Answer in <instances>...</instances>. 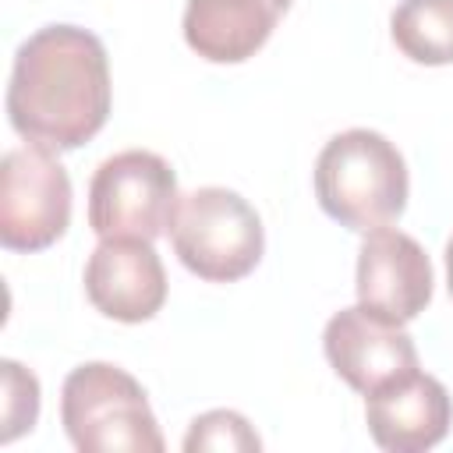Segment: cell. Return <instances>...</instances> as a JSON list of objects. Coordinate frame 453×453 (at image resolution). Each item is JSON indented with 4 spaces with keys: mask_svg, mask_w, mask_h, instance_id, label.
Masks as SVG:
<instances>
[{
    "mask_svg": "<svg viewBox=\"0 0 453 453\" xmlns=\"http://www.w3.org/2000/svg\"><path fill=\"white\" fill-rule=\"evenodd\" d=\"M110 96V60L99 35L78 25H46L14 53L7 120L25 142L78 149L103 131Z\"/></svg>",
    "mask_w": 453,
    "mask_h": 453,
    "instance_id": "6da1fadb",
    "label": "cell"
},
{
    "mask_svg": "<svg viewBox=\"0 0 453 453\" xmlns=\"http://www.w3.org/2000/svg\"><path fill=\"white\" fill-rule=\"evenodd\" d=\"M407 191L411 177L400 149L372 127L333 134L315 159V198L347 230L389 226L407 209Z\"/></svg>",
    "mask_w": 453,
    "mask_h": 453,
    "instance_id": "7a4b0ae2",
    "label": "cell"
},
{
    "mask_svg": "<svg viewBox=\"0 0 453 453\" xmlns=\"http://www.w3.org/2000/svg\"><path fill=\"white\" fill-rule=\"evenodd\" d=\"M60 421L81 453L163 449V432L142 382L110 361H85L64 379Z\"/></svg>",
    "mask_w": 453,
    "mask_h": 453,
    "instance_id": "3957f363",
    "label": "cell"
},
{
    "mask_svg": "<svg viewBox=\"0 0 453 453\" xmlns=\"http://www.w3.org/2000/svg\"><path fill=\"white\" fill-rule=\"evenodd\" d=\"M170 241L180 265L209 283H234L248 276L265 251V230L255 205L216 184L180 195Z\"/></svg>",
    "mask_w": 453,
    "mask_h": 453,
    "instance_id": "277c9868",
    "label": "cell"
},
{
    "mask_svg": "<svg viewBox=\"0 0 453 453\" xmlns=\"http://www.w3.org/2000/svg\"><path fill=\"white\" fill-rule=\"evenodd\" d=\"M180 191L170 163L149 149H124L99 163L88 180V226L99 241L170 234Z\"/></svg>",
    "mask_w": 453,
    "mask_h": 453,
    "instance_id": "5b68a950",
    "label": "cell"
},
{
    "mask_svg": "<svg viewBox=\"0 0 453 453\" xmlns=\"http://www.w3.org/2000/svg\"><path fill=\"white\" fill-rule=\"evenodd\" d=\"M71 223V177L50 145L28 142L0 159V244L42 251Z\"/></svg>",
    "mask_w": 453,
    "mask_h": 453,
    "instance_id": "8992f818",
    "label": "cell"
},
{
    "mask_svg": "<svg viewBox=\"0 0 453 453\" xmlns=\"http://www.w3.org/2000/svg\"><path fill=\"white\" fill-rule=\"evenodd\" d=\"M322 347L333 372L365 396L418 368V347L403 329V322L361 301L350 308H340L326 322Z\"/></svg>",
    "mask_w": 453,
    "mask_h": 453,
    "instance_id": "52a82bcc",
    "label": "cell"
},
{
    "mask_svg": "<svg viewBox=\"0 0 453 453\" xmlns=\"http://www.w3.org/2000/svg\"><path fill=\"white\" fill-rule=\"evenodd\" d=\"M432 262L425 248L393 226L368 230L357 248V301L396 319H418L432 301Z\"/></svg>",
    "mask_w": 453,
    "mask_h": 453,
    "instance_id": "ba28073f",
    "label": "cell"
},
{
    "mask_svg": "<svg viewBox=\"0 0 453 453\" xmlns=\"http://www.w3.org/2000/svg\"><path fill=\"white\" fill-rule=\"evenodd\" d=\"M85 294L106 319L149 322L166 301V269L142 237H106L85 262Z\"/></svg>",
    "mask_w": 453,
    "mask_h": 453,
    "instance_id": "9c48e42d",
    "label": "cell"
},
{
    "mask_svg": "<svg viewBox=\"0 0 453 453\" xmlns=\"http://www.w3.org/2000/svg\"><path fill=\"white\" fill-rule=\"evenodd\" d=\"M365 421L379 449L425 453L446 439L453 400L435 375L414 368L365 396Z\"/></svg>",
    "mask_w": 453,
    "mask_h": 453,
    "instance_id": "30bf717a",
    "label": "cell"
},
{
    "mask_svg": "<svg viewBox=\"0 0 453 453\" xmlns=\"http://www.w3.org/2000/svg\"><path fill=\"white\" fill-rule=\"evenodd\" d=\"M294 0H188L184 39L212 64H241L265 46Z\"/></svg>",
    "mask_w": 453,
    "mask_h": 453,
    "instance_id": "8fae6325",
    "label": "cell"
},
{
    "mask_svg": "<svg viewBox=\"0 0 453 453\" xmlns=\"http://www.w3.org/2000/svg\"><path fill=\"white\" fill-rule=\"evenodd\" d=\"M389 35L414 64H453V0H400L389 14Z\"/></svg>",
    "mask_w": 453,
    "mask_h": 453,
    "instance_id": "7c38bea8",
    "label": "cell"
},
{
    "mask_svg": "<svg viewBox=\"0 0 453 453\" xmlns=\"http://www.w3.org/2000/svg\"><path fill=\"white\" fill-rule=\"evenodd\" d=\"M0 375H4V403H0V442H14L21 432H32L35 418H39V379L21 368L18 361H0Z\"/></svg>",
    "mask_w": 453,
    "mask_h": 453,
    "instance_id": "4fadbf2b",
    "label": "cell"
},
{
    "mask_svg": "<svg viewBox=\"0 0 453 453\" xmlns=\"http://www.w3.org/2000/svg\"><path fill=\"white\" fill-rule=\"evenodd\" d=\"M184 449H262V439L237 411H209L191 421L184 435Z\"/></svg>",
    "mask_w": 453,
    "mask_h": 453,
    "instance_id": "5bb4252c",
    "label": "cell"
},
{
    "mask_svg": "<svg viewBox=\"0 0 453 453\" xmlns=\"http://www.w3.org/2000/svg\"><path fill=\"white\" fill-rule=\"evenodd\" d=\"M442 258H446V287H449V297H453V237L446 241V251H442Z\"/></svg>",
    "mask_w": 453,
    "mask_h": 453,
    "instance_id": "9a60e30c",
    "label": "cell"
}]
</instances>
